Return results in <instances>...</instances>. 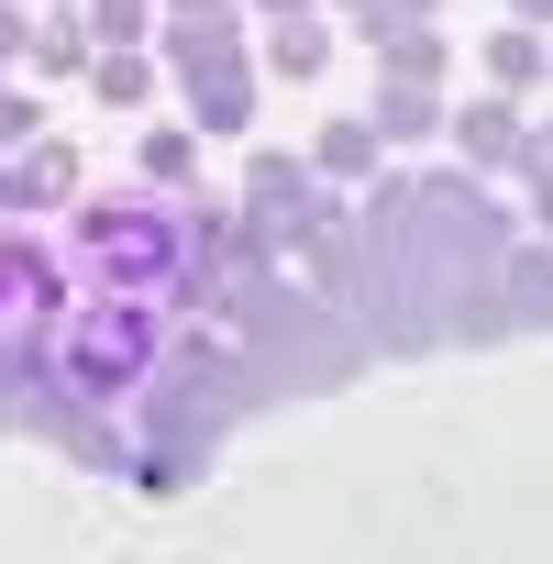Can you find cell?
<instances>
[{"instance_id": "obj_1", "label": "cell", "mask_w": 553, "mask_h": 564, "mask_svg": "<svg viewBox=\"0 0 553 564\" xmlns=\"http://www.w3.org/2000/svg\"><path fill=\"white\" fill-rule=\"evenodd\" d=\"M133 366H144V322L100 300V311H89V322L67 333V377H78V388H122Z\"/></svg>"}, {"instance_id": "obj_2", "label": "cell", "mask_w": 553, "mask_h": 564, "mask_svg": "<svg viewBox=\"0 0 553 564\" xmlns=\"http://www.w3.org/2000/svg\"><path fill=\"white\" fill-rule=\"evenodd\" d=\"M155 56H166V78H177V89H199V78H232V67H254L243 23H155Z\"/></svg>"}, {"instance_id": "obj_3", "label": "cell", "mask_w": 553, "mask_h": 564, "mask_svg": "<svg viewBox=\"0 0 553 564\" xmlns=\"http://www.w3.org/2000/svg\"><path fill=\"white\" fill-rule=\"evenodd\" d=\"M377 155H388V144H377V122H366V111H344V122H322V133H311V177H322V188L377 177Z\"/></svg>"}, {"instance_id": "obj_4", "label": "cell", "mask_w": 553, "mask_h": 564, "mask_svg": "<svg viewBox=\"0 0 553 564\" xmlns=\"http://www.w3.org/2000/svg\"><path fill=\"white\" fill-rule=\"evenodd\" d=\"M34 421L56 432V454H67V465H100V476H122V465H133V454H122V432H111L100 410H67V399H34Z\"/></svg>"}, {"instance_id": "obj_5", "label": "cell", "mask_w": 553, "mask_h": 564, "mask_svg": "<svg viewBox=\"0 0 553 564\" xmlns=\"http://www.w3.org/2000/svg\"><path fill=\"white\" fill-rule=\"evenodd\" d=\"M443 67H454V34H443V23H410V34L377 45V78H388V89H443Z\"/></svg>"}, {"instance_id": "obj_6", "label": "cell", "mask_w": 553, "mask_h": 564, "mask_svg": "<svg viewBox=\"0 0 553 564\" xmlns=\"http://www.w3.org/2000/svg\"><path fill=\"white\" fill-rule=\"evenodd\" d=\"M34 78H89V12L78 0H56V12L34 23V56H23Z\"/></svg>"}, {"instance_id": "obj_7", "label": "cell", "mask_w": 553, "mask_h": 564, "mask_svg": "<svg viewBox=\"0 0 553 564\" xmlns=\"http://www.w3.org/2000/svg\"><path fill=\"white\" fill-rule=\"evenodd\" d=\"M542 67H553V56H542V23H498V34H487V78H498V100H531Z\"/></svg>"}, {"instance_id": "obj_8", "label": "cell", "mask_w": 553, "mask_h": 564, "mask_svg": "<svg viewBox=\"0 0 553 564\" xmlns=\"http://www.w3.org/2000/svg\"><path fill=\"white\" fill-rule=\"evenodd\" d=\"M265 67H276V78H322V67H333V23H322V12L265 23Z\"/></svg>"}, {"instance_id": "obj_9", "label": "cell", "mask_w": 553, "mask_h": 564, "mask_svg": "<svg viewBox=\"0 0 553 564\" xmlns=\"http://www.w3.org/2000/svg\"><path fill=\"white\" fill-rule=\"evenodd\" d=\"M89 100H100V111H144V100H155V56H144V45L89 56Z\"/></svg>"}, {"instance_id": "obj_10", "label": "cell", "mask_w": 553, "mask_h": 564, "mask_svg": "<svg viewBox=\"0 0 553 564\" xmlns=\"http://www.w3.org/2000/svg\"><path fill=\"white\" fill-rule=\"evenodd\" d=\"M133 166H144V188L188 199V177H199V133H188V122H155V133L133 144Z\"/></svg>"}, {"instance_id": "obj_11", "label": "cell", "mask_w": 553, "mask_h": 564, "mask_svg": "<svg viewBox=\"0 0 553 564\" xmlns=\"http://www.w3.org/2000/svg\"><path fill=\"white\" fill-rule=\"evenodd\" d=\"M377 144H432L443 133V89H377Z\"/></svg>"}, {"instance_id": "obj_12", "label": "cell", "mask_w": 553, "mask_h": 564, "mask_svg": "<svg viewBox=\"0 0 553 564\" xmlns=\"http://www.w3.org/2000/svg\"><path fill=\"white\" fill-rule=\"evenodd\" d=\"M188 122H199V133H243V122H254V67L199 78V89H188Z\"/></svg>"}, {"instance_id": "obj_13", "label": "cell", "mask_w": 553, "mask_h": 564, "mask_svg": "<svg viewBox=\"0 0 553 564\" xmlns=\"http://www.w3.org/2000/svg\"><path fill=\"white\" fill-rule=\"evenodd\" d=\"M454 144H465L476 166H509V144H520V100H476V111H454Z\"/></svg>"}, {"instance_id": "obj_14", "label": "cell", "mask_w": 553, "mask_h": 564, "mask_svg": "<svg viewBox=\"0 0 553 564\" xmlns=\"http://www.w3.org/2000/svg\"><path fill=\"white\" fill-rule=\"evenodd\" d=\"M78 12H89V56H111V45H144L166 12H155V0H78Z\"/></svg>"}, {"instance_id": "obj_15", "label": "cell", "mask_w": 553, "mask_h": 564, "mask_svg": "<svg viewBox=\"0 0 553 564\" xmlns=\"http://www.w3.org/2000/svg\"><path fill=\"white\" fill-rule=\"evenodd\" d=\"M344 12H355V45H388L410 23H443V0H344Z\"/></svg>"}, {"instance_id": "obj_16", "label": "cell", "mask_w": 553, "mask_h": 564, "mask_svg": "<svg viewBox=\"0 0 553 564\" xmlns=\"http://www.w3.org/2000/svg\"><path fill=\"white\" fill-rule=\"evenodd\" d=\"M34 56V23H23V0H0V67H23Z\"/></svg>"}, {"instance_id": "obj_17", "label": "cell", "mask_w": 553, "mask_h": 564, "mask_svg": "<svg viewBox=\"0 0 553 564\" xmlns=\"http://www.w3.org/2000/svg\"><path fill=\"white\" fill-rule=\"evenodd\" d=\"M509 300H520V322H542V254H520V265H509Z\"/></svg>"}, {"instance_id": "obj_18", "label": "cell", "mask_w": 553, "mask_h": 564, "mask_svg": "<svg viewBox=\"0 0 553 564\" xmlns=\"http://www.w3.org/2000/svg\"><path fill=\"white\" fill-rule=\"evenodd\" d=\"M166 23H232V0H166Z\"/></svg>"}, {"instance_id": "obj_19", "label": "cell", "mask_w": 553, "mask_h": 564, "mask_svg": "<svg viewBox=\"0 0 553 564\" xmlns=\"http://www.w3.org/2000/svg\"><path fill=\"white\" fill-rule=\"evenodd\" d=\"M542 12H553V0H509V23H542Z\"/></svg>"}, {"instance_id": "obj_20", "label": "cell", "mask_w": 553, "mask_h": 564, "mask_svg": "<svg viewBox=\"0 0 553 564\" xmlns=\"http://www.w3.org/2000/svg\"><path fill=\"white\" fill-rule=\"evenodd\" d=\"M265 12H276V23H289V12H311V0H265Z\"/></svg>"}]
</instances>
